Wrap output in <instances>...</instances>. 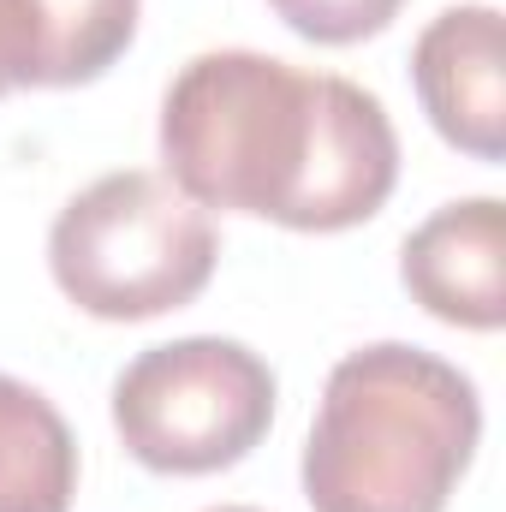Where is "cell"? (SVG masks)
<instances>
[{"mask_svg": "<svg viewBox=\"0 0 506 512\" xmlns=\"http://www.w3.org/2000/svg\"><path fill=\"white\" fill-rule=\"evenodd\" d=\"M161 161L197 209L262 215L292 233L358 227L399 185L381 96L256 48L197 54L167 84Z\"/></svg>", "mask_w": 506, "mask_h": 512, "instance_id": "cell-1", "label": "cell"}, {"mask_svg": "<svg viewBox=\"0 0 506 512\" xmlns=\"http://www.w3.org/2000/svg\"><path fill=\"white\" fill-rule=\"evenodd\" d=\"M477 435L471 376L423 346H364L322 387L304 441V501L310 512H447Z\"/></svg>", "mask_w": 506, "mask_h": 512, "instance_id": "cell-2", "label": "cell"}, {"mask_svg": "<svg viewBox=\"0 0 506 512\" xmlns=\"http://www.w3.org/2000/svg\"><path fill=\"white\" fill-rule=\"evenodd\" d=\"M215 256L221 245L209 209L143 167L78 191L48 233V268L60 292L102 322H149L185 310L209 286Z\"/></svg>", "mask_w": 506, "mask_h": 512, "instance_id": "cell-3", "label": "cell"}, {"mask_svg": "<svg viewBox=\"0 0 506 512\" xmlns=\"http://www.w3.org/2000/svg\"><path fill=\"white\" fill-rule=\"evenodd\" d=\"M274 423V370L251 346L197 334L137 352L114 382V429L137 465L209 477L251 453Z\"/></svg>", "mask_w": 506, "mask_h": 512, "instance_id": "cell-4", "label": "cell"}, {"mask_svg": "<svg viewBox=\"0 0 506 512\" xmlns=\"http://www.w3.org/2000/svg\"><path fill=\"white\" fill-rule=\"evenodd\" d=\"M501 12L495 6H447L411 48V84L423 96L429 126L477 161L506 155V66Z\"/></svg>", "mask_w": 506, "mask_h": 512, "instance_id": "cell-5", "label": "cell"}, {"mask_svg": "<svg viewBox=\"0 0 506 512\" xmlns=\"http://www.w3.org/2000/svg\"><path fill=\"white\" fill-rule=\"evenodd\" d=\"M506 215L495 197H465L435 209L399 251L405 292L453 322V328H501L506 322Z\"/></svg>", "mask_w": 506, "mask_h": 512, "instance_id": "cell-6", "label": "cell"}, {"mask_svg": "<svg viewBox=\"0 0 506 512\" xmlns=\"http://www.w3.org/2000/svg\"><path fill=\"white\" fill-rule=\"evenodd\" d=\"M78 441L36 387L0 376V512H72Z\"/></svg>", "mask_w": 506, "mask_h": 512, "instance_id": "cell-7", "label": "cell"}, {"mask_svg": "<svg viewBox=\"0 0 506 512\" xmlns=\"http://www.w3.org/2000/svg\"><path fill=\"white\" fill-rule=\"evenodd\" d=\"M36 18V90L102 78L137 36V0H24Z\"/></svg>", "mask_w": 506, "mask_h": 512, "instance_id": "cell-8", "label": "cell"}, {"mask_svg": "<svg viewBox=\"0 0 506 512\" xmlns=\"http://www.w3.org/2000/svg\"><path fill=\"white\" fill-rule=\"evenodd\" d=\"M268 6H274L280 24L298 30L304 42L346 48V42H364V36L387 30L405 0H268Z\"/></svg>", "mask_w": 506, "mask_h": 512, "instance_id": "cell-9", "label": "cell"}, {"mask_svg": "<svg viewBox=\"0 0 506 512\" xmlns=\"http://www.w3.org/2000/svg\"><path fill=\"white\" fill-rule=\"evenodd\" d=\"M36 66H42V48H36L30 6L0 0V96L6 90H36Z\"/></svg>", "mask_w": 506, "mask_h": 512, "instance_id": "cell-10", "label": "cell"}, {"mask_svg": "<svg viewBox=\"0 0 506 512\" xmlns=\"http://www.w3.org/2000/svg\"><path fill=\"white\" fill-rule=\"evenodd\" d=\"M215 512H256V507H215Z\"/></svg>", "mask_w": 506, "mask_h": 512, "instance_id": "cell-11", "label": "cell"}]
</instances>
